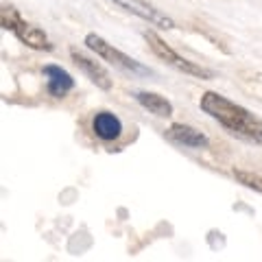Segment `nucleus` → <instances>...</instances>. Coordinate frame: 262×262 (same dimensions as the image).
<instances>
[{
  "mask_svg": "<svg viewBox=\"0 0 262 262\" xmlns=\"http://www.w3.org/2000/svg\"><path fill=\"white\" fill-rule=\"evenodd\" d=\"M199 110L208 114L212 120H216L232 136L251 144H262V118L243 105L234 103L232 98L208 90L199 98Z\"/></svg>",
  "mask_w": 262,
  "mask_h": 262,
  "instance_id": "f257e3e1",
  "label": "nucleus"
},
{
  "mask_svg": "<svg viewBox=\"0 0 262 262\" xmlns=\"http://www.w3.org/2000/svg\"><path fill=\"white\" fill-rule=\"evenodd\" d=\"M142 35H144V42L149 44L151 53L158 57L160 61L170 66L173 70L182 72V75H186V77L201 79V81H212V79H214V72H212L210 68H206V66H201V63H196V61H190L184 55H179L175 48L164 42V39L155 31H144Z\"/></svg>",
  "mask_w": 262,
  "mask_h": 262,
  "instance_id": "f03ea898",
  "label": "nucleus"
},
{
  "mask_svg": "<svg viewBox=\"0 0 262 262\" xmlns=\"http://www.w3.org/2000/svg\"><path fill=\"white\" fill-rule=\"evenodd\" d=\"M0 24H3L5 31H11L24 46L33 48V51H39V53H53L55 51V44L44 33V29L27 22L20 15V11L11 5H3V9H0Z\"/></svg>",
  "mask_w": 262,
  "mask_h": 262,
  "instance_id": "7ed1b4c3",
  "label": "nucleus"
},
{
  "mask_svg": "<svg viewBox=\"0 0 262 262\" xmlns=\"http://www.w3.org/2000/svg\"><path fill=\"white\" fill-rule=\"evenodd\" d=\"M83 44L98 57V59L107 61L110 66H114V68H118L122 72H127V75H134V77H151L153 75L151 68H146L144 63L134 59V57H129L127 53L118 51L116 46L110 44L107 39L101 37L98 33H85Z\"/></svg>",
  "mask_w": 262,
  "mask_h": 262,
  "instance_id": "20e7f679",
  "label": "nucleus"
},
{
  "mask_svg": "<svg viewBox=\"0 0 262 262\" xmlns=\"http://www.w3.org/2000/svg\"><path fill=\"white\" fill-rule=\"evenodd\" d=\"M112 3L118 5L120 9L134 13L136 18L149 22L151 27H158V29H175V20L170 18V15L164 13L162 9H158L155 5L146 3V0H112Z\"/></svg>",
  "mask_w": 262,
  "mask_h": 262,
  "instance_id": "39448f33",
  "label": "nucleus"
},
{
  "mask_svg": "<svg viewBox=\"0 0 262 262\" xmlns=\"http://www.w3.org/2000/svg\"><path fill=\"white\" fill-rule=\"evenodd\" d=\"M70 59L75 61L77 68L83 72V75L92 81V83L98 88V90H103V92H110V90L114 88V79L110 77V72L105 70V66L103 63H98L96 59H92V57H88L85 53H81L77 46H70Z\"/></svg>",
  "mask_w": 262,
  "mask_h": 262,
  "instance_id": "423d86ee",
  "label": "nucleus"
},
{
  "mask_svg": "<svg viewBox=\"0 0 262 262\" xmlns=\"http://www.w3.org/2000/svg\"><path fill=\"white\" fill-rule=\"evenodd\" d=\"M164 138L177 146L194 149V151H201V149H208L210 146V138L203 134V131L194 129L190 125H184V122H173V125H168L164 129Z\"/></svg>",
  "mask_w": 262,
  "mask_h": 262,
  "instance_id": "0eeeda50",
  "label": "nucleus"
},
{
  "mask_svg": "<svg viewBox=\"0 0 262 262\" xmlns=\"http://www.w3.org/2000/svg\"><path fill=\"white\" fill-rule=\"evenodd\" d=\"M42 75L46 79V92L53 98H66L75 90V79L68 70H63L57 63H46L42 68Z\"/></svg>",
  "mask_w": 262,
  "mask_h": 262,
  "instance_id": "6e6552de",
  "label": "nucleus"
},
{
  "mask_svg": "<svg viewBox=\"0 0 262 262\" xmlns=\"http://www.w3.org/2000/svg\"><path fill=\"white\" fill-rule=\"evenodd\" d=\"M122 131H125L122 129V120L114 112L101 110L92 116V134L101 142H116L122 136Z\"/></svg>",
  "mask_w": 262,
  "mask_h": 262,
  "instance_id": "1a4fd4ad",
  "label": "nucleus"
},
{
  "mask_svg": "<svg viewBox=\"0 0 262 262\" xmlns=\"http://www.w3.org/2000/svg\"><path fill=\"white\" fill-rule=\"evenodd\" d=\"M134 96V101L140 105V107H144L149 114H153V116L158 118H170L173 116V103L168 101L166 96H162L158 92H146V90H138V92L131 94Z\"/></svg>",
  "mask_w": 262,
  "mask_h": 262,
  "instance_id": "9d476101",
  "label": "nucleus"
},
{
  "mask_svg": "<svg viewBox=\"0 0 262 262\" xmlns=\"http://www.w3.org/2000/svg\"><path fill=\"white\" fill-rule=\"evenodd\" d=\"M232 177L238 182L241 186L249 188L253 192H260L262 194V175L253 173V170H247V168H232Z\"/></svg>",
  "mask_w": 262,
  "mask_h": 262,
  "instance_id": "9b49d317",
  "label": "nucleus"
}]
</instances>
